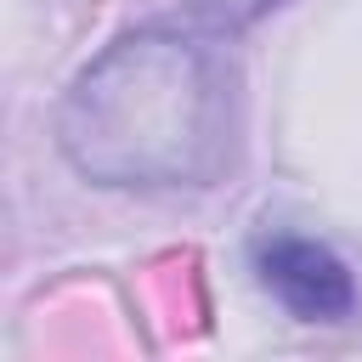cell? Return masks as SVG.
<instances>
[{
	"label": "cell",
	"mask_w": 362,
	"mask_h": 362,
	"mask_svg": "<svg viewBox=\"0 0 362 362\" xmlns=\"http://www.w3.org/2000/svg\"><path fill=\"white\" fill-rule=\"evenodd\" d=\"M255 272L260 283L305 322H339L351 305H356V283H351V266L317 243V238H266L255 249Z\"/></svg>",
	"instance_id": "obj_2"
},
{
	"label": "cell",
	"mask_w": 362,
	"mask_h": 362,
	"mask_svg": "<svg viewBox=\"0 0 362 362\" xmlns=\"http://www.w3.org/2000/svg\"><path fill=\"white\" fill-rule=\"evenodd\" d=\"M221 23H243V17H255V11H266V6H277V0H204Z\"/></svg>",
	"instance_id": "obj_3"
},
{
	"label": "cell",
	"mask_w": 362,
	"mask_h": 362,
	"mask_svg": "<svg viewBox=\"0 0 362 362\" xmlns=\"http://www.w3.org/2000/svg\"><path fill=\"white\" fill-rule=\"evenodd\" d=\"M226 62L181 34L107 45L62 96L57 141L102 187H192L226 164Z\"/></svg>",
	"instance_id": "obj_1"
}]
</instances>
